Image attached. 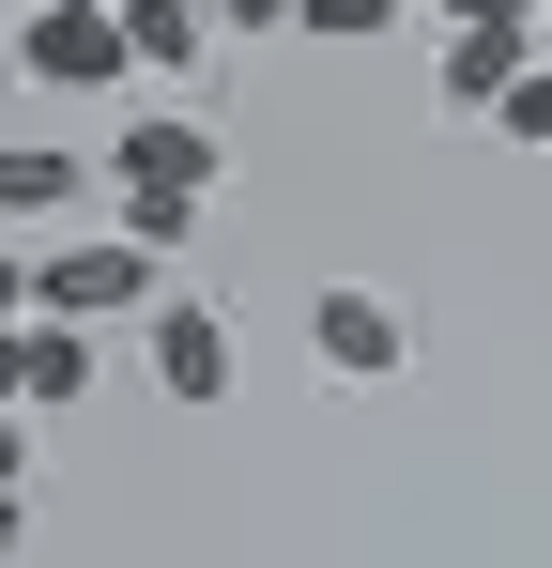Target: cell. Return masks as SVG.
Here are the masks:
<instances>
[{"instance_id":"obj_1","label":"cell","mask_w":552,"mask_h":568,"mask_svg":"<svg viewBox=\"0 0 552 568\" xmlns=\"http://www.w3.org/2000/svg\"><path fill=\"white\" fill-rule=\"evenodd\" d=\"M16 307L31 323H154L170 307V246H139V231H92V246H31L16 262Z\"/></svg>"},{"instance_id":"obj_2","label":"cell","mask_w":552,"mask_h":568,"mask_svg":"<svg viewBox=\"0 0 552 568\" xmlns=\"http://www.w3.org/2000/svg\"><path fill=\"white\" fill-rule=\"evenodd\" d=\"M108 185H123V231H139V246H184V231H200V200H215V123L139 108V123H123V154H108Z\"/></svg>"},{"instance_id":"obj_3","label":"cell","mask_w":552,"mask_h":568,"mask_svg":"<svg viewBox=\"0 0 552 568\" xmlns=\"http://www.w3.org/2000/svg\"><path fill=\"white\" fill-rule=\"evenodd\" d=\"M16 78H47V93H123V78H139V31H123V0H31V31H16Z\"/></svg>"},{"instance_id":"obj_4","label":"cell","mask_w":552,"mask_h":568,"mask_svg":"<svg viewBox=\"0 0 552 568\" xmlns=\"http://www.w3.org/2000/svg\"><path fill=\"white\" fill-rule=\"evenodd\" d=\"M139 369H154V399L215 415V399H231V369H246V338H231V307H215V292H170V307L139 323Z\"/></svg>"},{"instance_id":"obj_5","label":"cell","mask_w":552,"mask_h":568,"mask_svg":"<svg viewBox=\"0 0 552 568\" xmlns=\"http://www.w3.org/2000/svg\"><path fill=\"white\" fill-rule=\"evenodd\" d=\"M307 354H323L338 384H399L415 369V323H399V292L338 277V292H307Z\"/></svg>"},{"instance_id":"obj_6","label":"cell","mask_w":552,"mask_h":568,"mask_svg":"<svg viewBox=\"0 0 552 568\" xmlns=\"http://www.w3.org/2000/svg\"><path fill=\"white\" fill-rule=\"evenodd\" d=\"M538 47H552V31H446V62H430V93H446L460 123H507V93L538 78Z\"/></svg>"},{"instance_id":"obj_7","label":"cell","mask_w":552,"mask_h":568,"mask_svg":"<svg viewBox=\"0 0 552 568\" xmlns=\"http://www.w3.org/2000/svg\"><path fill=\"white\" fill-rule=\"evenodd\" d=\"M0 384H16V415H78V399H92V323H31V307H16Z\"/></svg>"},{"instance_id":"obj_8","label":"cell","mask_w":552,"mask_h":568,"mask_svg":"<svg viewBox=\"0 0 552 568\" xmlns=\"http://www.w3.org/2000/svg\"><path fill=\"white\" fill-rule=\"evenodd\" d=\"M92 185H108V154H62V139H16V154H0V215H16V231L78 215Z\"/></svg>"},{"instance_id":"obj_9","label":"cell","mask_w":552,"mask_h":568,"mask_svg":"<svg viewBox=\"0 0 552 568\" xmlns=\"http://www.w3.org/2000/svg\"><path fill=\"white\" fill-rule=\"evenodd\" d=\"M123 31H139V78H200V62L231 47L215 0H123Z\"/></svg>"},{"instance_id":"obj_10","label":"cell","mask_w":552,"mask_h":568,"mask_svg":"<svg viewBox=\"0 0 552 568\" xmlns=\"http://www.w3.org/2000/svg\"><path fill=\"white\" fill-rule=\"evenodd\" d=\"M399 0H307V47H384Z\"/></svg>"},{"instance_id":"obj_11","label":"cell","mask_w":552,"mask_h":568,"mask_svg":"<svg viewBox=\"0 0 552 568\" xmlns=\"http://www.w3.org/2000/svg\"><path fill=\"white\" fill-rule=\"evenodd\" d=\"M507 139H522V154H552V47H538V78L507 93Z\"/></svg>"},{"instance_id":"obj_12","label":"cell","mask_w":552,"mask_h":568,"mask_svg":"<svg viewBox=\"0 0 552 568\" xmlns=\"http://www.w3.org/2000/svg\"><path fill=\"white\" fill-rule=\"evenodd\" d=\"M231 16V47H262V31H307V0H215Z\"/></svg>"},{"instance_id":"obj_13","label":"cell","mask_w":552,"mask_h":568,"mask_svg":"<svg viewBox=\"0 0 552 568\" xmlns=\"http://www.w3.org/2000/svg\"><path fill=\"white\" fill-rule=\"evenodd\" d=\"M446 31H538V0H446Z\"/></svg>"},{"instance_id":"obj_14","label":"cell","mask_w":552,"mask_h":568,"mask_svg":"<svg viewBox=\"0 0 552 568\" xmlns=\"http://www.w3.org/2000/svg\"><path fill=\"white\" fill-rule=\"evenodd\" d=\"M538 31H552V0H538Z\"/></svg>"}]
</instances>
